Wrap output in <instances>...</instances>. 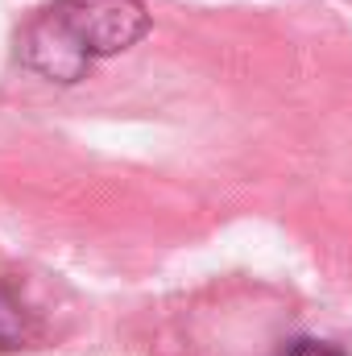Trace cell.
I'll use <instances>...</instances> for the list:
<instances>
[{"label": "cell", "instance_id": "1", "mask_svg": "<svg viewBox=\"0 0 352 356\" xmlns=\"http://www.w3.org/2000/svg\"><path fill=\"white\" fill-rule=\"evenodd\" d=\"M150 33L141 0H54L21 33V63L50 83H79L95 58L125 54Z\"/></svg>", "mask_w": 352, "mask_h": 356}, {"label": "cell", "instance_id": "2", "mask_svg": "<svg viewBox=\"0 0 352 356\" xmlns=\"http://www.w3.org/2000/svg\"><path fill=\"white\" fill-rule=\"evenodd\" d=\"M29 336H33L29 311L21 307V298H17L8 286H0V353H4V348H21Z\"/></svg>", "mask_w": 352, "mask_h": 356}, {"label": "cell", "instance_id": "3", "mask_svg": "<svg viewBox=\"0 0 352 356\" xmlns=\"http://www.w3.org/2000/svg\"><path fill=\"white\" fill-rule=\"evenodd\" d=\"M282 356H344V353L332 348V344H319V340H298V344H290Z\"/></svg>", "mask_w": 352, "mask_h": 356}]
</instances>
